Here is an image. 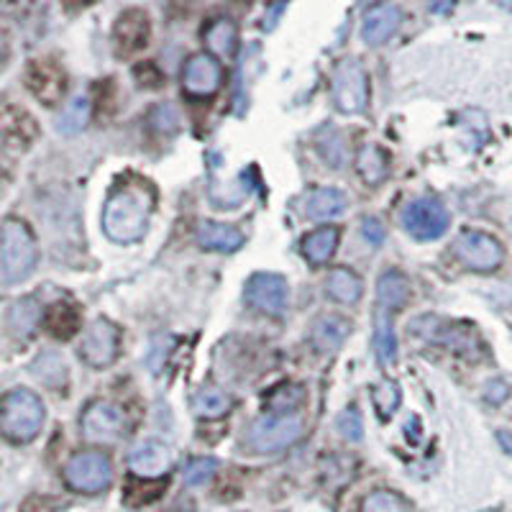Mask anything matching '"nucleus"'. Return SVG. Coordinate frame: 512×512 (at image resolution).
Here are the masks:
<instances>
[{
    "instance_id": "obj_32",
    "label": "nucleus",
    "mask_w": 512,
    "mask_h": 512,
    "mask_svg": "<svg viewBox=\"0 0 512 512\" xmlns=\"http://www.w3.org/2000/svg\"><path fill=\"white\" fill-rule=\"evenodd\" d=\"M90 121V100L88 98H75L70 100V105L64 108L62 116H59L57 128L59 134H80L82 128L88 126Z\"/></svg>"
},
{
    "instance_id": "obj_9",
    "label": "nucleus",
    "mask_w": 512,
    "mask_h": 512,
    "mask_svg": "<svg viewBox=\"0 0 512 512\" xmlns=\"http://www.w3.org/2000/svg\"><path fill=\"white\" fill-rule=\"evenodd\" d=\"M451 226V216L436 198H418L402 210V228L418 241H436Z\"/></svg>"
},
{
    "instance_id": "obj_2",
    "label": "nucleus",
    "mask_w": 512,
    "mask_h": 512,
    "mask_svg": "<svg viewBox=\"0 0 512 512\" xmlns=\"http://www.w3.org/2000/svg\"><path fill=\"white\" fill-rule=\"evenodd\" d=\"M39 251L31 228L18 218H6L0 231V282L16 285L26 280L36 267Z\"/></svg>"
},
{
    "instance_id": "obj_37",
    "label": "nucleus",
    "mask_w": 512,
    "mask_h": 512,
    "mask_svg": "<svg viewBox=\"0 0 512 512\" xmlns=\"http://www.w3.org/2000/svg\"><path fill=\"white\" fill-rule=\"evenodd\" d=\"M338 433L346 438V441H361L364 436V423H361V415L356 408H346L344 413L338 415Z\"/></svg>"
},
{
    "instance_id": "obj_43",
    "label": "nucleus",
    "mask_w": 512,
    "mask_h": 512,
    "mask_svg": "<svg viewBox=\"0 0 512 512\" xmlns=\"http://www.w3.org/2000/svg\"><path fill=\"white\" fill-rule=\"evenodd\" d=\"M497 441H500V446L505 448L507 454H512V433L510 431H500V433H497Z\"/></svg>"
},
{
    "instance_id": "obj_28",
    "label": "nucleus",
    "mask_w": 512,
    "mask_h": 512,
    "mask_svg": "<svg viewBox=\"0 0 512 512\" xmlns=\"http://www.w3.org/2000/svg\"><path fill=\"white\" fill-rule=\"evenodd\" d=\"M326 290H328V295L336 300V303L354 305V303H359V300H361L364 285H361V280L356 277L354 272H351V269L338 267V269H333L331 274H328Z\"/></svg>"
},
{
    "instance_id": "obj_13",
    "label": "nucleus",
    "mask_w": 512,
    "mask_h": 512,
    "mask_svg": "<svg viewBox=\"0 0 512 512\" xmlns=\"http://www.w3.org/2000/svg\"><path fill=\"white\" fill-rule=\"evenodd\" d=\"M221 82V62H218L213 54H192L185 62V70H182V88H185L192 98H210V95H216L218 88H221Z\"/></svg>"
},
{
    "instance_id": "obj_8",
    "label": "nucleus",
    "mask_w": 512,
    "mask_h": 512,
    "mask_svg": "<svg viewBox=\"0 0 512 512\" xmlns=\"http://www.w3.org/2000/svg\"><path fill=\"white\" fill-rule=\"evenodd\" d=\"M121 351V331L113 320L95 318L82 333L80 359L93 369H108L116 364Z\"/></svg>"
},
{
    "instance_id": "obj_18",
    "label": "nucleus",
    "mask_w": 512,
    "mask_h": 512,
    "mask_svg": "<svg viewBox=\"0 0 512 512\" xmlns=\"http://www.w3.org/2000/svg\"><path fill=\"white\" fill-rule=\"evenodd\" d=\"M0 134H3V146L8 152H26L39 134V128L29 113L8 105L3 111V121H0Z\"/></svg>"
},
{
    "instance_id": "obj_16",
    "label": "nucleus",
    "mask_w": 512,
    "mask_h": 512,
    "mask_svg": "<svg viewBox=\"0 0 512 512\" xmlns=\"http://www.w3.org/2000/svg\"><path fill=\"white\" fill-rule=\"evenodd\" d=\"M402 24V11L395 3H377L364 13L361 21V39L369 47H379L384 41H390Z\"/></svg>"
},
{
    "instance_id": "obj_22",
    "label": "nucleus",
    "mask_w": 512,
    "mask_h": 512,
    "mask_svg": "<svg viewBox=\"0 0 512 512\" xmlns=\"http://www.w3.org/2000/svg\"><path fill=\"white\" fill-rule=\"evenodd\" d=\"M410 292H413V287H410V280L405 277V274L397 272V269L384 272L377 282L379 308L390 310V313L392 310L405 308L410 300Z\"/></svg>"
},
{
    "instance_id": "obj_41",
    "label": "nucleus",
    "mask_w": 512,
    "mask_h": 512,
    "mask_svg": "<svg viewBox=\"0 0 512 512\" xmlns=\"http://www.w3.org/2000/svg\"><path fill=\"white\" fill-rule=\"evenodd\" d=\"M456 0H428V8H431L436 16H446V13L454 11Z\"/></svg>"
},
{
    "instance_id": "obj_7",
    "label": "nucleus",
    "mask_w": 512,
    "mask_h": 512,
    "mask_svg": "<svg viewBox=\"0 0 512 512\" xmlns=\"http://www.w3.org/2000/svg\"><path fill=\"white\" fill-rule=\"evenodd\" d=\"M333 103L341 113H364L369 105V75L356 59H344L333 72Z\"/></svg>"
},
{
    "instance_id": "obj_23",
    "label": "nucleus",
    "mask_w": 512,
    "mask_h": 512,
    "mask_svg": "<svg viewBox=\"0 0 512 512\" xmlns=\"http://www.w3.org/2000/svg\"><path fill=\"white\" fill-rule=\"evenodd\" d=\"M231 408V395H228L226 390H221V387H216V384H203V387H198L195 395H192V410H195L198 418H223Z\"/></svg>"
},
{
    "instance_id": "obj_21",
    "label": "nucleus",
    "mask_w": 512,
    "mask_h": 512,
    "mask_svg": "<svg viewBox=\"0 0 512 512\" xmlns=\"http://www.w3.org/2000/svg\"><path fill=\"white\" fill-rule=\"evenodd\" d=\"M349 331H351L349 320L341 318V315H326V318L315 320L313 331H310V341H313V346L318 351L331 354V351H336L338 346L344 344Z\"/></svg>"
},
{
    "instance_id": "obj_15",
    "label": "nucleus",
    "mask_w": 512,
    "mask_h": 512,
    "mask_svg": "<svg viewBox=\"0 0 512 512\" xmlns=\"http://www.w3.org/2000/svg\"><path fill=\"white\" fill-rule=\"evenodd\" d=\"M149 36H152V24H149V16L139 8L123 11L113 26V41L121 54L141 52L149 44Z\"/></svg>"
},
{
    "instance_id": "obj_14",
    "label": "nucleus",
    "mask_w": 512,
    "mask_h": 512,
    "mask_svg": "<svg viewBox=\"0 0 512 512\" xmlns=\"http://www.w3.org/2000/svg\"><path fill=\"white\" fill-rule=\"evenodd\" d=\"M410 328H413L418 336L433 341V344L448 346V349L461 351V354H466V351L474 346V331L459 326V323H451V320L436 318V315H423V318H415L413 323H410Z\"/></svg>"
},
{
    "instance_id": "obj_4",
    "label": "nucleus",
    "mask_w": 512,
    "mask_h": 512,
    "mask_svg": "<svg viewBox=\"0 0 512 512\" xmlns=\"http://www.w3.org/2000/svg\"><path fill=\"white\" fill-rule=\"evenodd\" d=\"M305 433V420L295 413L262 415L249 425L246 443L256 454H277L295 446Z\"/></svg>"
},
{
    "instance_id": "obj_40",
    "label": "nucleus",
    "mask_w": 512,
    "mask_h": 512,
    "mask_svg": "<svg viewBox=\"0 0 512 512\" xmlns=\"http://www.w3.org/2000/svg\"><path fill=\"white\" fill-rule=\"evenodd\" d=\"M484 395H487V402H492V405H500V402H505L507 395H510V387H507L502 379H495V382L487 384Z\"/></svg>"
},
{
    "instance_id": "obj_34",
    "label": "nucleus",
    "mask_w": 512,
    "mask_h": 512,
    "mask_svg": "<svg viewBox=\"0 0 512 512\" xmlns=\"http://www.w3.org/2000/svg\"><path fill=\"white\" fill-rule=\"evenodd\" d=\"M361 512H413L410 505L402 500L400 495L390 492V489H377L361 502Z\"/></svg>"
},
{
    "instance_id": "obj_31",
    "label": "nucleus",
    "mask_w": 512,
    "mask_h": 512,
    "mask_svg": "<svg viewBox=\"0 0 512 512\" xmlns=\"http://www.w3.org/2000/svg\"><path fill=\"white\" fill-rule=\"evenodd\" d=\"M374 346H377L379 361H382L384 367L395 361L397 338H395V331H392L390 310L377 308V318H374Z\"/></svg>"
},
{
    "instance_id": "obj_17",
    "label": "nucleus",
    "mask_w": 512,
    "mask_h": 512,
    "mask_svg": "<svg viewBox=\"0 0 512 512\" xmlns=\"http://www.w3.org/2000/svg\"><path fill=\"white\" fill-rule=\"evenodd\" d=\"M128 466L139 479H159L172 469V451L159 441H144L131 451Z\"/></svg>"
},
{
    "instance_id": "obj_42",
    "label": "nucleus",
    "mask_w": 512,
    "mask_h": 512,
    "mask_svg": "<svg viewBox=\"0 0 512 512\" xmlns=\"http://www.w3.org/2000/svg\"><path fill=\"white\" fill-rule=\"evenodd\" d=\"M62 3H64V8H67V11H80V8L93 6L95 0H62Z\"/></svg>"
},
{
    "instance_id": "obj_1",
    "label": "nucleus",
    "mask_w": 512,
    "mask_h": 512,
    "mask_svg": "<svg viewBox=\"0 0 512 512\" xmlns=\"http://www.w3.org/2000/svg\"><path fill=\"white\" fill-rule=\"evenodd\" d=\"M154 190L146 182L131 180L111 192L103 208V231L116 244H136L144 239L154 213Z\"/></svg>"
},
{
    "instance_id": "obj_33",
    "label": "nucleus",
    "mask_w": 512,
    "mask_h": 512,
    "mask_svg": "<svg viewBox=\"0 0 512 512\" xmlns=\"http://www.w3.org/2000/svg\"><path fill=\"white\" fill-rule=\"evenodd\" d=\"M372 402L379 418L382 420L392 418V413L400 408V387H397V382H392V379H382V382L372 390Z\"/></svg>"
},
{
    "instance_id": "obj_25",
    "label": "nucleus",
    "mask_w": 512,
    "mask_h": 512,
    "mask_svg": "<svg viewBox=\"0 0 512 512\" xmlns=\"http://www.w3.org/2000/svg\"><path fill=\"white\" fill-rule=\"evenodd\" d=\"M41 320V305L34 297H21L8 308V331L16 338H29Z\"/></svg>"
},
{
    "instance_id": "obj_30",
    "label": "nucleus",
    "mask_w": 512,
    "mask_h": 512,
    "mask_svg": "<svg viewBox=\"0 0 512 512\" xmlns=\"http://www.w3.org/2000/svg\"><path fill=\"white\" fill-rule=\"evenodd\" d=\"M31 372L36 374V379H39L41 384L54 387V390H62L64 384H67V364H64V359L57 351H44V354L34 361Z\"/></svg>"
},
{
    "instance_id": "obj_11",
    "label": "nucleus",
    "mask_w": 512,
    "mask_h": 512,
    "mask_svg": "<svg viewBox=\"0 0 512 512\" xmlns=\"http://www.w3.org/2000/svg\"><path fill=\"white\" fill-rule=\"evenodd\" d=\"M287 300H290V287L280 274L256 272L246 282V303L259 313L282 315L287 308Z\"/></svg>"
},
{
    "instance_id": "obj_3",
    "label": "nucleus",
    "mask_w": 512,
    "mask_h": 512,
    "mask_svg": "<svg viewBox=\"0 0 512 512\" xmlns=\"http://www.w3.org/2000/svg\"><path fill=\"white\" fill-rule=\"evenodd\" d=\"M47 418V408L31 390H11L0 408V431L11 443H29L39 436Z\"/></svg>"
},
{
    "instance_id": "obj_29",
    "label": "nucleus",
    "mask_w": 512,
    "mask_h": 512,
    "mask_svg": "<svg viewBox=\"0 0 512 512\" xmlns=\"http://www.w3.org/2000/svg\"><path fill=\"white\" fill-rule=\"evenodd\" d=\"M203 39L213 54L231 57V54L236 52V44H239V31H236L233 21H228V18H216V21H210L208 29L203 31Z\"/></svg>"
},
{
    "instance_id": "obj_20",
    "label": "nucleus",
    "mask_w": 512,
    "mask_h": 512,
    "mask_svg": "<svg viewBox=\"0 0 512 512\" xmlns=\"http://www.w3.org/2000/svg\"><path fill=\"white\" fill-rule=\"evenodd\" d=\"M346 205H349V198L344 195V190L318 187L305 200V216L313 218V221H331V218H338L344 213Z\"/></svg>"
},
{
    "instance_id": "obj_39",
    "label": "nucleus",
    "mask_w": 512,
    "mask_h": 512,
    "mask_svg": "<svg viewBox=\"0 0 512 512\" xmlns=\"http://www.w3.org/2000/svg\"><path fill=\"white\" fill-rule=\"evenodd\" d=\"M361 236H364L372 246H379L384 241V226L377 218H364V221H361Z\"/></svg>"
},
{
    "instance_id": "obj_12",
    "label": "nucleus",
    "mask_w": 512,
    "mask_h": 512,
    "mask_svg": "<svg viewBox=\"0 0 512 512\" xmlns=\"http://www.w3.org/2000/svg\"><path fill=\"white\" fill-rule=\"evenodd\" d=\"M26 88L31 90V95L39 103L54 108L64 98L67 75H64L62 67L57 62H52V59H36V62L29 64V70H26Z\"/></svg>"
},
{
    "instance_id": "obj_6",
    "label": "nucleus",
    "mask_w": 512,
    "mask_h": 512,
    "mask_svg": "<svg viewBox=\"0 0 512 512\" xmlns=\"http://www.w3.org/2000/svg\"><path fill=\"white\" fill-rule=\"evenodd\" d=\"M80 425L85 441L98 443V446H111V443H118L126 436L128 415L118 402L95 400L85 408Z\"/></svg>"
},
{
    "instance_id": "obj_24",
    "label": "nucleus",
    "mask_w": 512,
    "mask_h": 512,
    "mask_svg": "<svg viewBox=\"0 0 512 512\" xmlns=\"http://www.w3.org/2000/svg\"><path fill=\"white\" fill-rule=\"evenodd\" d=\"M44 328L52 333L54 338H62V341H70L75 333H80L82 318L77 305L72 303H54L52 308L44 315Z\"/></svg>"
},
{
    "instance_id": "obj_35",
    "label": "nucleus",
    "mask_w": 512,
    "mask_h": 512,
    "mask_svg": "<svg viewBox=\"0 0 512 512\" xmlns=\"http://www.w3.org/2000/svg\"><path fill=\"white\" fill-rule=\"evenodd\" d=\"M218 464L216 459H192L187 461L185 472H182V479H185L187 487H200V484L210 482V477L216 474Z\"/></svg>"
},
{
    "instance_id": "obj_38",
    "label": "nucleus",
    "mask_w": 512,
    "mask_h": 512,
    "mask_svg": "<svg viewBox=\"0 0 512 512\" xmlns=\"http://www.w3.org/2000/svg\"><path fill=\"white\" fill-rule=\"evenodd\" d=\"M136 80H139V85H144V88H159L162 85V72L154 67V64H139L136 67Z\"/></svg>"
},
{
    "instance_id": "obj_27",
    "label": "nucleus",
    "mask_w": 512,
    "mask_h": 512,
    "mask_svg": "<svg viewBox=\"0 0 512 512\" xmlns=\"http://www.w3.org/2000/svg\"><path fill=\"white\" fill-rule=\"evenodd\" d=\"M341 241V231L333 226L318 228V231L308 233L303 239V254L310 264H326L338 249Z\"/></svg>"
},
{
    "instance_id": "obj_10",
    "label": "nucleus",
    "mask_w": 512,
    "mask_h": 512,
    "mask_svg": "<svg viewBox=\"0 0 512 512\" xmlns=\"http://www.w3.org/2000/svg\"><path fill=\"white\" fill-rule=\"evenodd\" d=\"M454 254L466 269L474 272H495L505 262V249L495 236L484 231H464L454 241Z\"/></svg>"
},
{
    "instance_id": "obj_26",
    "label": "nucleus",
    "mask_w": 512,
    "mask_h": 512,
    "mask_svg": "<svg viewBox=\"0 0 512 512\" xmlns=\"http://www.w3.org/2000/svg\"><path fill=\"white\" fill-rule=\"evenodd\" d=\"M356 169H359L361 180L369 182V185H379L384 177L390 175V157L377 144L361 146L359 154H356Z\"/></svg>"
},
{
    "instance_id": "obj_19",
    "label": "nucleus",
    "mask_w": 512,
    "mask_h": 512,
    "mask_svg": "<svg viewBox=\"0 0 512 512\" xmlns=\"http://www.w3.org/2000/svg\"><path fill=\"white\" fill-rule=\"evenodd\" d=\"M198 244L208 251H223V254H231V251H239L244 246V233L236 226H226V223L218 221H205L198 226Z\"/></svg>"
},
{
    "instance_id": "obj_36",
    "label": "nucleus",
    "mask_w": 512,
    "mask_h": 512,
    "mask_svg": "<svg viewBox=\"0 0 512 512\" xmlns=\"http://www.w3.org/2000/svg\"><path fill=\"white\" fill-rule=\"evenodd\" d=\"M318 146H320V154L328 159V164H333V167H341L344 164V139H341V134H338L336 128H328V131H323L318 139Z\"/></svg>"
},
{
    "instance_id": "obj_5",
    "label": "nucleus",
    "mask_w": 512,
    "mask_h": 512,
    "mask_svg": "<svg viewBox=\"0 0 512 512\" xmlns=\"http://www.w3.org/2000/svg\"><path fill=\"white\" fill-rule=\"evenodd\" d=\"M64 482L82 495H98L113 482L111 459L100 451H80L64 464Z\"/></svg>"
}]
</instances>
